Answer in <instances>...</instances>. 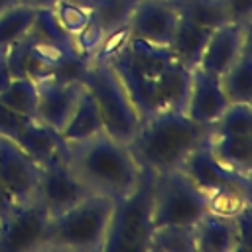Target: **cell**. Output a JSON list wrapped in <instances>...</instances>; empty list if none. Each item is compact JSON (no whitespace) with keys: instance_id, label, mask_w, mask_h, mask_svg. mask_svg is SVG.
<instances>
[{"instance_id":"36","label":"cell","mask_w":252,"mask_h":252,"mask_svg":"<svg viewBox=\"0 0 252 252\" xmlns=\"http://www.w3.org/2000/svg\"><path fill=\"white\" fill-rule=\"evenodd\" d=\"M69 2H75V4H81V6H85V8H91V10H93L100 0H69Z\"/></svg>"},{"instance_id":"28","label":"cell","mask_w":252,"mask_h":252,"mask_svg":"<svg viewBox=\"0 0 252 252\" xmlns=\"http://www.w3.org/2000/svg\"><path fill=\"white\" fill-rule=\"evenodd\" d=\"M136 0H100L93 8V20L106 32V35L126 30L128 16Z\"/></svg>"},{"instance_id":"31","label":"cell","mask_w":252,"mask_h":252,"mask_svg":"<svg viewBox=\"0 0 252 252\" xmlns=\"http://www.w3.org/2000/svg\"><path fill=\"white\" fill-rule=\"evenodd\" d=\"M28 120H30V118L16 114L14 110H10L8 106H4V104L0 102V136L14 138V136L18 134V130H20Z\"/></svg>"},{"instance_id":"23","label":"cell","mask_w":252,"mask_h":252,"mask_svg":"<svg viewBox=\"0 0 252 252\" xmlns=\"http://www.w3.org/2000/svg\"><path fill=\"white\" fill-rule=\"evenodd\" d=\"M146 252H195V230L193 226L181 224L154 226Z\"/></svg>"},{"instance_id":"16","label":"cell","mask_w":252,"mask_h":252,"mask_svg":"<svg viewBox=\"0 0 252 252\" xmlns=\"http://www.w3.org/2000/svg\"><path fill=\"white\" fill-rule=\"evenodd\" d=\"M12 140H16V144L26 154H30L39 165H43L47 159H51L53 156H57L65 150L61 132L43 124L37 118H30Z\"/></svg>"},{"instance_id":"25","label":"cell","mask_w":252,"mask_h":252,"mask_svg":"<svg viewBox=\"0 0 252 252\" xmlns=\"http://www.w3.org/2000/svg\"><path fill=\"white\" fill-rule=\"evenodd\" d=\"M35 12L37 8L22 2L0 12V49H8L10 45L28 35L35 20Z\"/></svg>"},{"instance_id":"6","label":"cell","mask_w":252,"mask_h":252,"mask_svg":"<svg viewBox=\"0 0 252 252\" xmlns=\"http://www.w3.org/2000/svg\"><path fill=\"white\" fill-rule=\"evenodd\" d=\"M211 211L209 197L181 169L154 173L152 183V228L163 224L195 226Z\"/></svg>"},{"instance_id":"37","label":"cell","mask_w":252,"mask_h":252,"mask_svg":"<svg viewBox=\"0 0 252 252\" xmlns=\"http://www.w3.org/2000/svg\"><path fill=\"white\" fill-rule=\"evenodd\" d=\"M16 4H20V2H18V0H0V12L12 8V6H16Z\"/></svg>"},{"instance_id":"20","label":"cell","mask_w":252,"mask_h":252,"mask_svg":"<svg viewBox=\"0 0 252 252\" xmlns=\"http://www.w3.org/2000/svg\"><path fill=\"white\" fill-rule=\"evenodd\" d=\"M100 132H104L100 112L96 108V102H94L93 94L85 89L77 106L73 108L69 120L65 122L63 130H61V138H63L65 144H75V142L89 140V138H93Z\"/></svg>"},{"instance_id":"5","label":"cell","mask_w":252,"mask_h":252,"mask_svg":"<svg viewBox=\"0 0 252 252\" xmlns=\"http://www.w3.org/2000/svg\"><path fill=\"white\" fill-rule=\"evenodd\" d=\"M209 140V138H207ZM189 179L209 197L211 211L232 215L250 203L252 177L222 165L209 150L207 142L197 146L181 163Z\"/></svg>"},{"instance_id":"22","label":"cell","mask_w":252,"mask_h":252,"mask_svg":"<svg viewBox=\"0 0 252 252\" xmlns=\"http://www.w3.org/2000/svg\"><path fill=\"white\" fill-rule=\"evenodd\" d=\"M181 18H187L207 30L230 22L226 0H171Z\"/></svg>"},{"instance_id":"8","label":"cell","mask_w":252,"mask_h":252,"mask_svg":"<svg viewBox=\"0 0 252 252\" xmlns=\"http://www.w3.org/2000/svg\"><path fill=\"white\" fill-rule=\"evenodd\" d=\"M49 217L51 215L37 199L18 203L14 211L0 222V250L41 252Z\"/></svg>"},{"instance_id":"24","label":"cell","mask_w":252,"mask_h":252,"mask_svg":"<svg viewBox=\"0 0 252 252\" xmlns=\"http://www.w3.org/2000/svg\"><path fill=\"white\" fill-rule=\"evenodd\" d=\"M0 102L20 116L35 118L37 81L32 77H12L8 87L0 93Z\"/></svg>"},{"instance_id":"12","label":"cell","mask_w":252,"mask_h":252,"mask_svg":"<svg viewBox=\"0 0 252 252\" xmlns=\"http://www.w3.org/2000/svg\"><path fill=\"white\" fill-rule=\"evenodd\" d=\"M177 22L179 12L171 0H136L126 22V33L128 37L167 45Z\"/></svg>"},{"instance_id":"35","label":"cell","mask_w":252,"mask_h":252,"mask_svg":"<svg viewBox=\"0 0 252 252\" xmlns=\"http://www.w3.org/2000/svg\"><path fill=\"white\" fill-rule=\"evenodd\" d=\"M22 4H28V6H33V8H51L57 0H18Z\"/></svg>"},{"instance_id":"7","label":"cell","mask_w":252,"mask_h":252,"mask_svg":"<svg viewBox=\"0 0 252 252\" xmlns=\"http://www.w3.org/2000/svg\"><path fill=\"white\" fill-rule=\"evenodd\" d=\"M152 183L154 171L142 167V177L136 189L130 195L114 201L104 250L146 252L148 236L152 232Z\"/></svg>"},{"instance_id":"4","label":"cell","mask_w":252,"mask_h":252,"mask_svg":"<svg viewBox=\"0 0 252 252\" xmlns=\"http://www.w3.org/2000/svg\"><path fill=\"white\" fill-rule=\"evenodd\" d=\"M83 85L96 102L104 132L118 142L130 144L140 128L142 114L108 57L96 53L91 59Z\"/></svg>"},{"instance_id":"21","label":"cell","mask_w":252,"mask_h":252,"mask_svg":"<svg viewBox=\"0 0 252 252\" xmlns=\"http://www.w3.org/2000/svg\"><path fill=\"white\" fill-rule=\"evenodd\" d=\"M219 81L230 102L252 104V43L219 77Z\"/></svg>"},{"instance_id":"9","label":"cell","mask_w":252,"mask_h":252,"mask_svg":"<svg viewBox=\"0 0 252 252\" xmlns=\"http://www.w3.org/2000/svg\"><path fill=\"white\" fill-rule=\"evenodd\" d=\"M87 195L89 191L67 165L65 150L41 165L35 199L45 207L49 215H57L69 209L71 205L79 203Z\"/></svg>"},{"instance_id":"32","label":"cell","mask_w":252,"mask_h":252,"mask_svg":"<svg viewBox=\"0 0 252 252\" xmlns=\"http://www.w3.org/2000/svg\"><path fill=\"white\" fill-rule=\"evenodd\" d=\"M226 8L232 22L252 24V0H226Z\"/></svg>"},{"instance_id":"1","label":"cell","mask_w":252,"mask_h":252,"mask_svg":"<svg viewBox=\"0 0 252 252\" xmlns=\"http://www.w3.org/2000/svg\"><path fill=\"white\" fill-rule=\"evenodd\" d=\"M65 159L89 193L112 201L130 195L142 177V165L136 161L130 146L106 132L65 144Z\"/></svg>"},{"instance_id":"11","label":"cell","mask_w":252,"mask_h":252,"mask_svg":"<svg viewBox=\"0 0 252 252\" xmlns=\"http://www.w3.org/2000/svg\"><path fill=\"white\" fill-rule=\"evenodd\" d=\"M250 32L252 24L232 20L211 30L197 67L215 77H220L250 45Z\"/></svg>"},{"instance_id":"13","label":"cell","mask_w":252,"mask_h":252,"mask_svg":"<svg viewBox=\"0 0 252 252\" xmlns=\"http://www.w3.org/2000/svg\"><path fill=\"white\" fill-rule=\"evenodd\" d=\"M83 91H85L83 81H55V79L37 81L35 118L61 132L73 108L77 106Z\"/></svg>"},{"instance_id":"34","label":"cell","mask_w":252,"mask_h":252,"mask_svg":"<svg viewBox=\"0 0 252 252\" xmlns=\"http://www.w3.org/2000/svg\"><path fill=\"white\" fill-rule=\"evenodd\" d=\"M10 81H12V73H10V67H8L6 49H0V93L8 87Z\"/></svg>"},{"instance_id":"27","label":"cell","mask_w":252,"mask_h":252,"mask_svg":"<svg viewBox=\"0 0 252 252\" xmlns=\"http://www.w3.org/2000/svg\"><path fill=\"white\" fill-rule=\"evenodd\" d=\"M232 134H252V104L230 102L209 128V136Z\"/></svg>"},{"instance_id":"2","label":"cell","mask_w":252,"mask_h":252,"mask_svg":"<svg viewBox=\"0 0 252 252\" xmlns=\"http://www.w3.org/2000/svg\"><path fill=\"white\" fill-rule=\"evenodd\" d=\"M209 138V128L193 122L181 110L161 108L142 118L128 144L136 161L154 173L181 167L185 158Z\"/></svg>"},{"instance_id":"29","label":"cell","mask_w":252,"mask_h":252,"mask_svg":"<svg viewBox=\"0 0 252 252\" xmlns=\"http://www.w3.org/2000/svg\"><path fill=\"white\" fill-rule=\"evenodd\" d=\"M51 12L57 20V24L75 39V35H79L91 22L93 18V10L85 8L81 4L69 2V0H57L51 6Z\"/></svg>"},{"instance_id":"14","label":"cell","mask_w":252,"mask_h":252,"mask_svg":"<svg viewBox=\"0 0 252 252\" xmlns=\"http://www.w3.org/2000/svg\"><path fill=\"white\" fill-rule=\"evenodd\" d=\"M228 104H230V100L226 98L219 77L195 67L183 112L193 122L211 128V124L222 114V110Z\"/></svg>"},{"instance_id":"3","label":"cell","mask_w":252,"mask_h":252,"mask_svg":"<svg viewBox=\"0 0 252 252\" xmlns=\"http://www.w3.org/2000/svg\"><path fill=\"white\" fill-rule=\"evenodd\" d=\"M112 211V199L89 193L79 203L49 217L43 250L104 252Z\"/></svg>"},{"instance_id":"18","label":"cell","mask_w":252,"mask_h":252,"mask_svg":"<svg viewBox=\"0 0 252 252\" xmlns=\"http://www.w3.org/2000/svg\"><path fill=\"white\" fill-rule=\"evenodd\" d=\"M209 33H211V30L179 16V22L171 33L169 43H167V49L171 51L175 61H179L181 65H185L189 69H195L201 61Z\"/></svg>"},{"instance_id":"30","label":"cell","mask_w":252,"mask_h":252,"mask_svg":"<svg viewBox=\"0 0 252 252\" xmlns=\"http://www.w3.org/2000/svg\"><path fill=\"white\" fill-rule=\"evenodd\" d=\"M236 232V252H248L252 248V201L232 213Z\"/></svg>"},{"instance_id":"19","label":"cell","mask_w":252,"mask_h":252,"mask_svg":"<svg viewBox=\"0 0 252 252\" xmlns=\"http://www.w3.org/2000/svg\"><path fill=\"white\" fill-rule=\"evenodd\" d=\"M207 146L222 165L252 177V134L209 136Z\"/></svg>"},{"instance_id":"33","label":"cell","mask_w":252,"mask_h":252,"mask_svg":"<svg viewBox=\"0 0 252 252\" xmlns=\"http://www.w3.org/2000/svg\"><path fill=\"white\" fill-rule=\"evenodd\" d=\"M18 203L14 201V197L8 193V189L0 183V220H4L12 211H14V207H16Z\"/></svg>"},{"instance_id":"15","label":"cell","mask_w":252,"mask_h":252,"mask_svg":"<svg viewBox=\"0 0 252 252\" xmlns=\"http://www.w3.org/2000/svg\"><path fill=\"white\" fill-rule=\"evenodd\" d=\"M195 252H236L232 215L209 211L195 226Z\"/></svg>"},{"instance_id":"26","label":"cell","mask_w":252,"mask_h":252,"mask_svg":"<svg viewBox=\"0 0 252 252\" xmlns=\"http://www.w3.org/2000/svg\"><path fill=\"white\" fill-rule=\"evenodd\" d=\"M28 35L39 43H45L49 47H55L59 51H69V49H77L75 47V39L57 24L51 8H37L35 12V20L32 24V30L28 32Z\"/></svg>"},{"instance_id":"10","label":"cell","mask_w":252,"mask_h":252,"mask_svg":"<svg viewBox=\"0 0 252 252\" xmlns=\"http://www.w3.org/2000/svg\"><path fill=\"white\" fill-rule=\"evenodd\" d=\"M41 165L26 154L16 140L0 136V183L8 189L16 203L35 199Z\"/></svg>"},{"instance_id":"17","label":"cell","mask_w":252,"mask_h":252,"mask_svg":"<svg viewBox=\"0 0 252 252\" xmlns=\"http://www.w3.org/2000/svg\"><path fill=\"white\" fill-rule=\"evenodd\" d=\"M191 77H193V69L181 65L175 59L159 71V75L156 77V96L159 110L161 108L181 110V112L185 110Z\"/></svg>"},{"instance_id":"38","label":"cell","mask_w":252,"mask_h":252,"mask_svg":"<svg viewBox=\"0 0 252 252\" xmlns=\"http://www.w3.org/2000/svg\"><path fill=\"white\" fill-rule=\"evenodd\" d=\"M0 222H2V220H0Z\"/></svg>"}]
</instances>
